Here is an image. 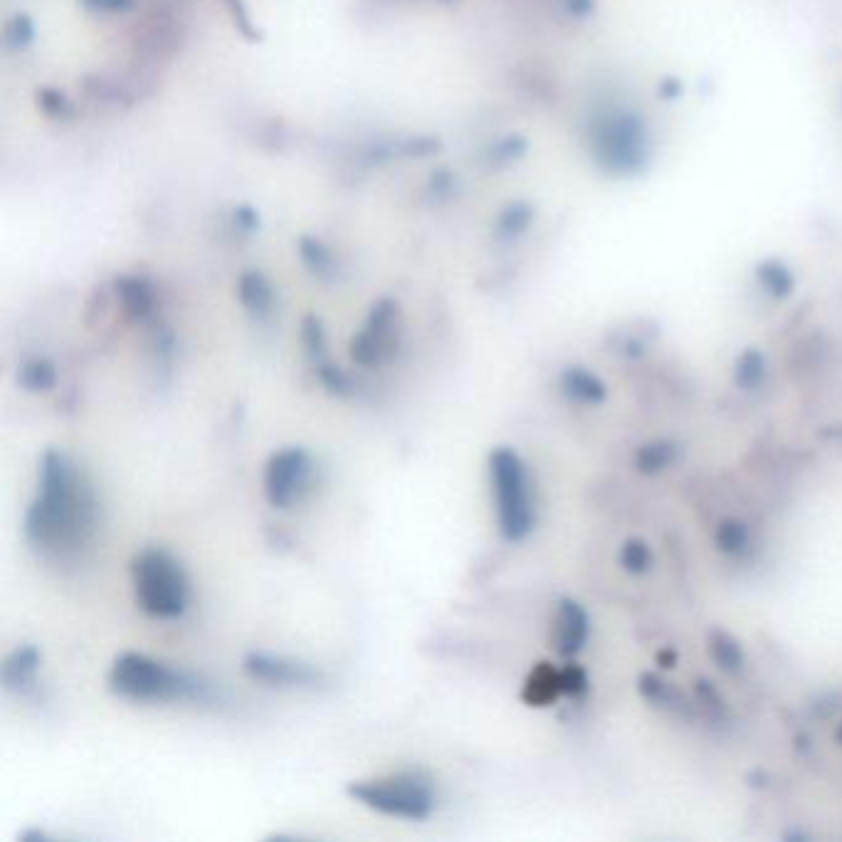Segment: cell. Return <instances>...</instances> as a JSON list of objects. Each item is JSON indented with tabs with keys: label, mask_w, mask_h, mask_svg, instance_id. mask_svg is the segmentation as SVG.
Wrapping results in <instances>:
<instances>
[{
	"label": "cell",
	"mask_w": 842,
	"mask_h": 842,
	"mask_svg": "<svg viewBox=\"0 0 842 842\" xmlns=\"http://www.w3.org/2000/svg\"><path fill=\"white\" fill-rule=\"evenodd\" d=\"M242 302H245V307L250 309V312H267V307H270L272 302V294H270V287H267L265 282L260 280V277H247L245 282H242Z\"/></svg>",
	"instance_id": "17"
},
{
	"label": "cell",
	"mask_w": 842,
	"mask_h": 842,
	"mask_svg": "<svg viewBox=\"0 0 842 842\" xmlns=\"http://www.w3.org/2000/svg\"><path fill=\"white\" fill-rule=\"evenodd\" d=\"M42 665V652L35 645H23L5 657L0 667V684L10 694H28L35 687Z\"/></svg>",
	"instance_id": "10"
},
{
	"label": "cell",
	"mask_w": 842,
	"mask_h": 842,
	"mask_svg": "<svg viewBox=\"0 0 842 842\" xmlns=\"http://www.w3.org/2000/svg\"><path fill=\"white\" fill-rule=\"evenodd\" d=\"M840 739H842V729H840Z\"/></svg>",
	"instance_id": "24"
},
{
	"label": "cell",
	"mask_w": 842,
	"mask_h": 842,
	"mask_svg": "<svg viewBox=\"0 0 842 842\" xmlns=\"http://www.w3.org/2000/svg\"><path fill=\"white\" fill-rule=\"evenodd\" d=\"M121 299L124 307L134 314L136 319H144L151 312V294L144 284L139 282H124L121 284Z\"/></svg>",
	"instance_id": "19"
},
{
	"label": "cell",
	"mask_w": 842,
	"mask_h": 842,
	"mask_svg": "<svg viewBox=\"0 0 842 842\" xmlns=\"http://www.w3.org/2000/svg\"><path fill=\"white\" fill-rule=\"evenodd\" d=\"M588 630H591V625H588L586 610L576 601H561L559 610H556L554 635H551L556 652L563 657H573L576 652H581L588 640Z\"/></svg>",
	"instance_id": "9"
},
{
	"label": "cell",
	"mask_w": 842,
	"mask_h": 842,
	"mask_svg": "<svg viewBox=\"0 0 842 842\" xmlns=\"http://www.w3.org/2000/svg\"><path fill=\"white\" fill-rule=\"evenodd\" d=\"M739 383L744 388H756L763 383V359L759 354L744 356L739 363Z\"/></svg>",
	"instance_id": "22"
},
{
	"label": "cell",
	"mask_w": 842,
	"mask_h": 842,
	"mask_svg": "<svg viewBox=\"0 0 842 842\" xmlns=\"http://www.w3.org/2000/svg\"><path fill=\"white\" fill-rule=\"evenodd\" d=\"M396 307L391 302H381L373 307L368 324L351 341V359L363 368L383 366L396 351Z\"/></svg>",
	"instance_id": "8"
},
{
	"label": "cell",
	"mask_w": 842,
	"mask_h": 842,
	"mask_svg": "<svg viewBox=\"0 0 842 842\" xmlns=\"http://www.w3.org/2000/svg\"><path fill=\"white\" fill-rule=\"evenodd\" d=\"M242 670L255 682L277 689H314L324 682V672L312 662L272 655V652H250L242 660Z\"/></svg>",
	"instance_id": "7"
},
{
	"label": "cell",
	"mask_w": 842,
	"mask_h": 842,
	"mask_svg": "<svg viewBox=\"0 0 842 842\" xmlns=\"http://www.w3.org/2000/svg\"><path fill=\"white\" fill-rule=\"evenodd\" d=\"M134 598L146 615L178 620L191 603V578L183 563L166 549H144L131 561Z\"/></svg>",
	"instance_id": "3"
},
{
	"label": "cell",
	"mask_w": 842,
	"mask_h": 842,
	"mask_svg": "<svg viewBox=\"0 0 842 842\" xmlns=\"http://www.w3.org/2000/svg\"><path fill=\"white\" fill-rule=\"evenodd\" d=\"M675 460V447L667 445V442H652V445H645L638 455L640 470L645 472H657L662 467H667Z\"/></svg>",
	"instance_id": "18"
},
{
	"label": "cell",
	"mask_w": 842,
	"mask_h": 842,
	"mask_svg": "<svg viewBox=\"0 0 842 842\" xmlns=\"http://www.w3.org/2000/svg\"><path fill=\"white\" fill-rule=\"evenodd\" d=\"M561 391L571 398L573 403L581 405H601L608 396L605 383L596 373L586 371V368H568L561 376Z\"/></svg>",
	"instance_id": "12"
},
{
	"label": "cell",
	"mask_w": 842,
	"mask_h": 842,
	"mask_svg": "<svg viewBox=\"0 0 842 842\" xmlns=\"http://www.w3.org/2000/svg\"><path fill=\"white\" fill-rule=\"evenodd\" d=\"M563 694L561 687V670H556L549 662H541L531 670V675L526 677L522 697L529 707H549V704L556 702V697Z\"/></svg>",
	"instance_id": "11"
},
{
	"label": "cell",
	"mask_w": 842,
	"mask_h": 842,
	"mask_svg": "<svg viewBox=\"0 0 842 842\" xmlns=\"http://www.w3.org/2000/svg\"><path fill=\"white\" fill-rule=\"evenodd\" d=\"M314 475V462L304 447L275 452L265 467V497L272 507L289 509L307 494Z\"/></svg>",
	"instance_id": "6"
},
{
	"label": "cell",
	"mask_w": 842,
	"mask_h": 842,
	"mask_svg": "<svg viewBox=\"0 0 842 842\" xmlns=\"http://www.w3.org/2000/svg\"><path fill=\"white\" fill-rule=\"evenodd\" d=\"M356 803L363 808L376 810L388 818L401 820H428L438 808V791L428 773L423 771H398L378 778L351 781L346 788Z\"/></svg>",
	"instance_id": "4"
},
{
	"label": "cell",
	"mask_w": 842,
	"mask_h": 842,
	"mask_svg": "<svg viewBox=\"0 0 842 842\" xmlns=\"http://www.w3.org/2000/svg\"><path fill=\"white\" fill-rule=\"evenodd\" d=\"M317 376L319 381L324 383V388L329 393H334V396H351L356 388L354 378L349 376V373L344 371V368L334 366V363H324V366L317 368Z\"/></svg>",
	"instance_id": "16"
},
{
	"label": "cell",
	"mask_w": 842,
	"mask_h": 842,
	"mask_svg": "<svg viewBox=\"0 0 842 842\" xmlns=\"http://www.w3.org/2000/svg\"><path fill=\"white\" fill-rule=\"evenodd\" d=\"M109 689L117 697L139 704L210 702L218 697L215 684L203 675L171 667L141 652H124L114 660Z\"/></svg>",
	"instance_id": "2"
},
{
	"label": "cell",
	"mask_w": 842,
	"mask_h": 842,
	"mask_svg": "<svg viewBox=\"0 0 842 842\" xmlns=\"http://www.w3.org/2000/svg\"><path fill=\"white\" fill-rule=\"evenodd\" d=\"M717 544L719 549L726 551V554H744L751 544V534L746 529V524L741 522H724L719 524L717 531Z\"/></svg>",
	"instance_id": "14"
},
{
	"label": "cell",
	"mask_w": 842,
	"mask_h": 842,
	"mask_svg": "<svg viewBox=\"0 0 842 842\" xmlns=\"http://www.w3.org/2000/svg\"><path fill=\"white\" fill-rule=\"evenodd\" d=\"M620 561L630 573H645L652 566V551L645 541L633 539L623 546L620 551Z\"/></svg>",
	"instance_id": "21"
},
{
	"label": "cell",
	"mask_w": 842,
	"mask_h": 842,
	"mask_svg": "<svg viewBox=\"0 0 842 842\" xmlns=\"http://www.w3.org/2000/svg\"><path fill=\"white\" fill-rule=\"evenodd\" d=\"M18 383L28 393H47L57 386V368L47 359L25 361L18 371Z\"/></svg>",
	"instance_id": "13"
},
{
	"label": "cell",
	"mask_w": 842,
	"mask_h": 842,
	"mask_svg": "<svg viewBox=\"0 0 842 842\" xmlns=\"http://www.w3.org/2000/svg\"><path fill=\"white\" fill-rule=\"evenodd\" d=\"M712 655L719 665L726 667V670H736V667H741V662H744V652H741V647L736 645V642L731 640L726 633H717L712 638Z\"/></svg>",
	"instance_id": "20"
},
{
	"label": "cell",
	"mask_w": 842,
	"mask_h": 842,
	"mask_svg": "<svg viewBox=\"0 0 842 842\" xmlns=\"http://www.w3.org/2000/svg\"><path fill=\"white\" fill-rule=\"evenodd\" d=\"M99 526V499L84 470L62 450L40 460L38 494L25 514V539L52 561L77 559Z\"/></svg>",
	"instance_id": "1"
},
{
	"label": "cell",
	"mask_w": 842,
	"mask_h": 842,
	"mask_svg": "<svg viewBox=\"0 0 842 842\" xmlns=\"http://www.w3.org/2000/svg\"><path fill=\"white\" fill-rule=\"evenodd\" d=\"M586 672L581 670L578 665H566L561 670V687H563V694H568V697H576V694H581L583 689H586Z\"/></svg>",
	"instance_id": "23"
},
{
	"label": "cell",
	"mask_w": 842,
	"mask_h": 842,
	"mask_svg": "<svg viewBox=\"0 0 842 842\" xmlns=\"http://www.w3.org/2000/svg\"><path fill=\"white\" fill-rule=\"evenodd\" d=\"M489 482L499 531L507 541H524L536 524V507L529 472L512 447H497L489 455Z\"/></svg>",
	"instance_id": "5"
},
{
	"label": "cell",
	"mask_w": 842,
	"mask_h": 842,
	"mask_svg": "<svg viewBox=\"0 0 842 842\" xmlns=\"http://www.w3.org/2000/svg\"><path fill=\"white\" fill-rule=\"evenodd\" d=\"M302 336L304 349H307V356L309 361H312L314 371H317L319 366H324V363H329V356H326V336L317 319H307Z\"/></svg>",
	"instance_id": "15"
}]
</instances>
